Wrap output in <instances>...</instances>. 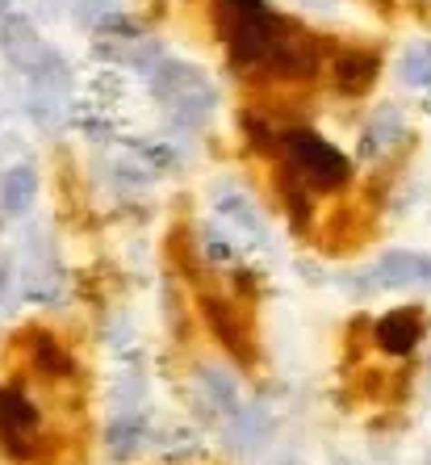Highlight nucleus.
Instances as JSON below:
<instances>
[{
	"label": "nucleus",
	"instance_id": "f257e3e1",
	"mask_svg": "<svg viewBox=\"0 0 431 465\" xmlns=\"http://www.w3.org/2000/svg\"><path fill=\"white\" fill-rule=\"evenodd\" d=\"M218 34L230 51V64L243 76L264 80H310L314 59L310 38L293 30L289 17H280L269 0H210Z\"/></svg>",
	"mask_w": 431,
	"mask_h": 465
},
{
	"label": "nucleus",
	"instance_id": "6e6552de",
	"mask_svg": "<svg viewBox=\"0 0 431 465\" xmlns=\"http://www.w3.org/2000/svg\"><path fill=\"white\" fill-rule=\"evenodd\" d=\"M365 290H431V252L394 248L360 272Z\"/></svg>",
	"mask_w": 431,
	"mask_h": 465
},
{
	"label": "nucleus",
	"instance_id": "a211bd4d",
	"mask_svg": "<svg viewBox=\"0 0 431 465\" xmlns=\"http://www.w3.org/2000/svg\"><path fill=\"white\" fill-rule=\"evenodd\" d=\"M398 72H402V80H407L410 88H431V46L415 43L407 54H402Z\"/></svg>",
	"mask_w": 431,
	"mask_h": 465
},
{
	"label": "nucleus",
	"instance_id": "0eeeda50",
	"mask_svg": "<svg viewBox=\"0 0 431 465\" xmlns=\"http://www.w3.org/2000/svg\"><path fill=\"white\" fill-rule=\"evenodd\" d=\"M72 67L54 64L51 72H43V76H30V88H25V109H30L34 126L43 130H59L67 122V114H72Z\"/></svg>",
	"mask_w": 431,
	"mask_h": 465
},
{
	"label": "nucleus",
	"instance_id": "a878e982",
	"mask_svg": "<svg viewBox=\"0 0 431 465\" xmlns=\"http://www.w3.org/2000/svg\"><path fill=\"white\" fill-rule=\"evenodd\" d=\"M427 114H431V97H427Z\"/></svg>",
	"mask_w": 431,
	"mask_h": 465
},
{
	"label": "nucleus",
	"instance_id": "7ed1b4c3",
	"mask_svg": "<svg viewBox=\"0 0 431 465\" xmlns=\"http://www.w3.org/2000/svg\"><path fill=\"white\" fill-rule=\"evenodd\" d=\"M51 449H59V436L46 428L43 402L34 399L25 381H0V453L17 465H30L43 461Z\"/></svg>",
	"mask_w": 431,
	"mask_h": 465
},
{
	"label": "nucleus",
	"instance_id": "39448f33",
	"mask_svg": "<svg viewBox=\"0 0 431 465\" xmlns=\"http://www.w3.org/2000/svg\"><path fill=\"white\" fill-rule=\"evenodd\" d=\"M0 54H5V64H9L13 72H22L25 80L51 72L54 64H64V54L46 43L25 13H5V17H0Z\"/></svg>",
	"mask_w": 431,
	"mask_h": 465
},
{
	"label": "nucleus",
	"instance_id": "2eb2a0df",
	"mask_svg": "<svg viewBox=\"0 0 431 465\" xmlns=\"http://www.w3.org/2000/svg\"><path fill=\"white\" fill-rule=\"evenodd\" d=\"M402 139H407V122H402V114L394 105H381L377 114L368 118L365 134H360V155H365V160H386Z\"/></svg>",
	"mask_w": 431,
	"mask_h": 465
},
{
	"label": "nucleus",
	"instance_id": "9b49d317",
	"mask_svg": "<svg viewBox=\"0 0 431 465\" xmlns=\"http://www.w3.org/2000/svg\"><path fill=\"white\" fill-rule=\"evenodd\" d=\"M423 336H427V319H423L419 306H394L373 327V340L386 357H410L423 344Z\"/></svg>",
	"mask_w": 431,
	"mask_h": 465
},
{
	"label": "nucleus",
	"instance_id": "412c9836",
	"mask_svg": "<svg viewBox=\"0 0 431 465\" xmlns=\"http://www.w3.org/2000/svg\"><path fill=\"white\" fill-rule=\"evenodd\" d=\"M43 5H46V9H51V13H64V9H72L76 0H43Z\"/></svg>",
	"mask_w": 431,
	"mask_h": 465
},
{
	"label": "nucleus",
	"instance_id": "f03ea898",
	"mask_svg": "<svg viewBox=\"0 0 431 465\" xmlns=\"http://www.w3.org/2000/svg\"><path fill=\"white\" fill-rule=\"evenodd\" d=\"M147 84H152V97L160 101L163 118L172 122L176 130H197L214 118L218 88L197 64H184V59L163 54L160 64L147 72Z\"/></svg>",
	"mask_w": 431,
	"mask_h": 465
},
{
	"label": "nucleus",
	"instance_id": "6ab92c4d",
	"mask_svg": "<svg viewBox=\"0 0 431 465\" xmlns=\"http://www.w3.org/2000/svg\"><path fill=\"white\" fill-rule=\"evenodd\" d=\"M72 9H76V17L84 25H101L109 17V9H113V0H76Z\"/></svg>",
	"mask_w": 431,
	"mask_h": 465
},
{
	"label": "nucleus",
	"instance_id": "423d86ee",
	"mask_svg": "<svg viewBox=\"0 0 431 465\" xmlns=\"http://www.w3.org/2000/svg\"><path fill=\"white\" fill-rule=\"evenodd\" d=\"M22 290L30 302H59L64 293V264L46 231H30L22 248Z\"/></svg>",
	"mask_w": 431,
	"mask_h": 465
},
{
	"label": "nucleus",
	"instance_id": "f3484780",
	"mask_svg": "<svg viewBox=\"0 0 431 465\" xmlns=\"http://www.w3.org/2000/svg\"><path fill=\"white\" fill-rule=\"evenodd\" d=\"M214 210L227 218V223L239 231V235L256 239V243L264 239V218H260V210L251 206L248 193H239V189H230V184H222V189L214 193Z\"/></svg>",
	"mask_w": 431,
	"mask_h": 465
},
{
	"label": "nucleus",
	"instance_id": "b1692460",
	"mask_svg": "<svg viewBox=\"0 0 431 465\" xmlns=\"http://www.w3.org/2000/svg\"><path fill=\"white\" fill-rule=\"evenodd\" d=\"M9 5H13V0H0V17H5V13H9Z\"/></svg>",
	"mask_w": 431,
	"mask_h": 465
},
{
	"label": "nucleus",
	"instance_id": "1a4fd4ad",
	"mask_svg": "<svg viewBox=\"0 0 431 465\" xmlns=\"http://www.w3.org/2000/svg\"><path fill=\"white\" fill-rule=\"evenodd\" d=\"M197 402H201V415H210L222 432H227L230 423L251 407V402H243V394H239L235 373L222 369V365H201L197 369Z\"/></svg>",
	"mask_w": 431,
	"mask_h": 465
},
{
	"label": "nucleus",
	"instance_id": "ddd939ff",
	"mask_svg": "<svg viewBox=\"0 0 431 465\" xmlns=\"http://www.w3.org/2000/svg\"><path fill=\"white\" fill-rule=\"evenodd\" d=\"M147 440H152V428L142 411H118L105 428V453L113 461H134L147 449Z\"/></svg>",
	"mask_w": 431,
	"mask_h": 465
},
{
	"label": "nucleus",
	"instance_id": "5701e85b",
	"mask_svg": "<svg viewBox=\"0 0 431 465\" xmlns=\"http://www.w3.org/2000/svg\"><path fill=\"white\" fill-rule=\"evenodd\" d=\"M331 465H356L352 457H331Z\"/></svg>",
	"mask_w": 431,
	"mask_h": 465
},
{
	"label": "nucleus",
	"instance_id": "4468645a",
	"mask_svg": "<svg viewBox=\"0 0 431 465\" xmlns=\"http://www.w3.org/2000/svg\"><path fill=\"white\" fill-rule=\"evenodd\" d=\"M38 202V173L34 163H13L0 173V218H25Z\"/></svg>",
	"mask_w": 431,
	"mask_h": 465
},
{
	"label": "nucleus",
	"instance_id": "bb28decb",
	"mask_svg": "<svg viewBox=\"0 0 431 465\" xmlns=\"http://www.w3.org/2000/svg\"><path fill=\"white\" fill-rule=\"evenodd\" d=\"M427 465H431V449H427Z\"/></svg>",
	"mask_w": 431,
	"mask_h": 465
},
{
	"label": "nucleus",
	"instance_id": "aec40b11",
	"mask_svg": "<svg viewBox=\"0 0 431 465\" xmlns=\"http://www.w3.org/2000/svg\"><path fill=\"white\" fill-rule=\"evenodd\" d=\"M9 282H13V264H9V260H0V298H5Z\"/></svg>",
	"mask_w": 431,
	"mask_h": 465
},
{
	"label": "nucleus",
	"instance_id": "393cba45",
	"mask_svg": "<svg viewBox=\"0 0 431 465\" xmlns=\"http://www.w3.org/2000/svg\"><path fill=\"white\" fill-rule=\"evenodd\" d=\"M272 465H293V461H289V457H285V461H272Z\"/></svg>",
	"mask_w": 431,
	"mask_h": 465
},
{
	"label": "nucleus",
	"instance_id": "dca6fc26",
	"mask_svg": "<svg viewBox=\"0 0 431 465\" xmlns=\"http://www.w3.org/2000/svg\"><path fill=\"white\" fill-rule=\"evenodd\" d=\"M377 72H381L377 51H339V59H335V88L344 97H360L365 88H373Z\"/></svg>",
	"mask_w": 431,
	"mask_h": 465
},
{
	"label": "nucleus",
	"instance_id": "9d476101",
	"mask_svg": "<svg viewBox=\"0 0 431 465\" xmlns=\"http://www.w3.org/2000/svg\"><path fill=\"white\" fill-rule=\"evenodd\" d=\"M201 314H205V323H210V331H214V340L227 348L239 365H251V361H256L251 331L243 327L239 311L227 302V298H218V293H201Z\"/></svg>",
	"mask_w": 431,
	"mask_h": 465
},
{
	"label": "nucleus",
	"instance_id": "4be33fe9",
	"mask_svg": "<svg viewBox=\"0 0 431 465\" xmlns=\"http://www.w3.org/2000/svg\"><path fill=\"white\" fill-rule=\"evenodd\" d=\"M306 5H310V9H331L335 0H306Z\"/></svg>",
	"mask_w": 431,
	"mask_h": 465
},
{
	"label": "nucleus",
	"instance_id": "20e7f679",
	"mask_svg": "<svg viewBox=\"0 0 431 465\" xmlns=\"http://www.w3.org/2000/svg\"><path fill=\"white\" fill-rule=\"evenodd\" d=\"M280 155H285V176L310 189V193H339L352 181V160H348L331 139H323L310 126H293L280 134Z\"/></svg>",
	"mask_w": 431,
	"mask_h": 465
},
{
	"label": "nucleus",
	"instance_id": "f8f14e48",
	"mask_svg": "<svg viewBox=\"0 0 431 465\" xmlns=\"http://www.w3.org/2000/svg\"><path fill=\"white\" fill-rule=\"evenodd\" d=\"M22 348H25V361H30L34 378L51 381V386H54V381H72V378H76V361H72V352H67V348L59 344L51 331H43V327L25 331Z\"/></svg>",
	"mask_w": 431,
	"mask_h": 465
}]
</instances>
